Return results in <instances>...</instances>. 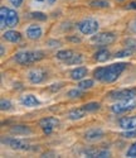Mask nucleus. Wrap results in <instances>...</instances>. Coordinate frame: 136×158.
I'll return each instance as SVG.
<instances>
[{"label": "nucleus", "mask_w": 136, "mask_h": 158, "mask_svg": "<svg viewBox=\"0 0 136 158\" xmlns=\"http://www.w3.org/2000/svg\"><path fill=\"white\" fill-rule=\"evenodd\" d=\"M126 66H127L126 63L120 62V63H112L110 66H106V67H97L93 71V78L105 84H112L125 71Z\"/></svg>", "instance_id": "1"}, {"label": "nucleus", "mask_w": 136, "mask_h": 158, "mask_svg": "<svg viewBox=\"0 0 136 158\" xmlns=\"http://www.w3.org/2000/svg\"><path fill=\"white\" fill-rule=\"evenodd\" d=\"M44 56H46V53L43 51H20L18 53H15L14 60L17 63L25 66V64L34 63V62L43 60Z\"/></svg>", "instance_id": "2"}, {"label": "nucleus", "mask_w": 136, "mask_h": 158, "mask_svg": "<svg viewBox=\"0 0 136 158\" xmlns=\"http://www.w3.org/2000/svg\"><path fill=\"white\" fill-rule=\"evenodd\" d=\"M77 28L78 31L85 34V35H93L94 33L98 32V28H100V24L96 19H92V18H86L83 20L78 22L77 24Z\"/></svg>", "instance_id": "3"}, {"label": "nucleus", "mask_w": 136, "mask_h": 158, "mask_svg": "<svg viewBox=\"0 0 136 158\" xmlns=\"http://www.w3.org/2000/svg\"><path fill=\"white\" fill-rule=\"evenodd\" d=\"M116 41V35L112 32H101V33H94L90 42L92 44H97V46H107L111 44Z\"/></svg>", "instance_id": "4"}, {"label": "nucleus", "mask_w": 136, "mask_h": 158, "mask_svg": "<svg viewBox=\"0 0 136 158\" xmlns=\"http://www.w3.org/2000/svg\"><path fill=\"white\" fill-rule=\"evenodd\" d=\"M108 98L115 101H125V100H132L136 98V89H121V90H114L108 93Z\"/></svg>", "instance_id": "5"}, {"label": "nucleus", "mask_w": 136, "mask_h": 158, "mask_svg": "<svg viewBox=\"0 0 136 158\" xmlns=\"http://www.w3.org/2000/svg\"><path fill=\"white\" fill-rule=\"evenodd\" d=\"M135 106H136V102H135V99H132V100H125V101H117L111 105L110 109L114 114H124V113L131 111L132 109H135Z\"/></svg>", "instance_id": "6"}, {"label": "nucleus", "mask_w": 136, "mask_h": 158, "mask_svg": "<svg viewBox=\"0 0 136 158\" xmlns=\"http://www.w3.org/2000/svg\"><path fill=\"white\" fill-rule=\"evenodd\" d=\"M4 144H8V146L11 149H15V151H29L30 146L28 142H25L23 139L19 138H8V139H3Z\"/></svg>", "instance_id": "7"}, {"label": "nucleus", "mask_w": 136, "mask_h": 158, "mask_svg": "<svg viewBox=\"0 0 136 158\" xmlns=\"http://www.w3.org/2000/svg\"><path fill=\"white\" fill-rule=\"evenodd\" d=\"M28 80L30 84L33 85H38V84H42L44 80H46V77H47V72L42 69H33L28 72Z\"/></svg>", "instance_id": "8"}, {"label": "nucleus", "mask_w": 136, "mask_h": 158, "mask_svg": "<svg viewBox=\"0 0 136 158\" xmlns=\"http://www.w3.org/2000/svg\"><path fill=\"white\" fill-rule=\"evenodd\" d=\"M58 124H59V120L57 119V118H53V116L44 118V119H42L39 122V127L43 129L44 134H50L53 131V129L56 128Z\"/></svg>", "instance_id": "9"}, {"label": "nucleus", "mask_w": 136, "mask_h": 158, "mask_svg": "<svg viewBox=\"0 0 136 158\" xmlns=\"http://www.w3.org/2000/svg\"><path fill=\"white\" fill-rule=\"evenodd\" d=\"M103 137H105V133H103V130L100 129V128L90 129V130H87L86 133H85V139L87 142H98Z\"/></svg>", "instance_id": "10"}, {"label": "nucleus", "mask_w": 136, "mask_h": 158, "mask_svg": "<svg viewBox=\"0 0 136 158\" xmlns=\"http://www.w3.org/2000/svg\"><path fill=\"white\" fill-rule=\"evenodd\" d=\"M25 34L29 39H32V41H37V39H39L40 37L43 35V29H42L40 25L32 24L25 29Z\"/></svg>", "instance_id": "11"}, {"label": "nucleus", "mask_w": 136, "mask_h": 158, "mask_svg": "<svg viewBox=\"0 0 136 158\" xmlns=\"http://www.w3.org/2000/svg\"><path fill=\"white\" fill-rule=\"evenodd\" d=\"M118 127L124 130L136 129V115L135 116H122L118 119Z\"/></svg>", "instance_id": "12"}, {"label": "nucleus", "mask_w": 136, "mask_h": 158, "mask_svg": "<svg viewBox=\"0 0 136 158\" xmlns=\"http://www.w3.org/2000/svg\"><path fill=\"white\" fill-rule=\"evenodd\" d=\"M83 156L86 157H91V158H107L111 157V152L106 149V148H100V149H86L83 152Z\"/></svg>", "instance_id": "13"}, {"label": "nucleus", "mask_w": 136, "mask_h": 158, "mask_svg": "<svg viewBox=\"0 0 136 158\" xmlns=\"http://www.w3.org/2000/svg\"><path fill=\"white\" fill-rule=\"evenodd\" d=\"M20 102H22L23 106H26V108H35V106H39V105H40V101H39V100L37 99V96L33 95V94H26V95H24V96L22 98Z\"/></svg>", "instance_id": "14"}, {"label": "nucleus", "mask_w": 136, "mask_h": 158, "mask_svg": "<svg viewBox=\"0 0 136 158\" xmlns=\"http://www.w3.org/2000/svg\"><path fill=\"white\" fill-rule=\"evenodd\" d=\"M87 73H88V70L86 67H82V66H81V67L73 69L71 71L70 76H71V78L73 81H81V80H83V78H86Z\"/></svg>", "instance_id": "15"}, {"label": "nucleus", "mask_w": 136, "mask_h": 158, "mask_svg": "<svg viewBox=\"0 0 136 158\" xmlns=\"http://www.w3.org/2000/svg\"><path fill=\"white\" fill-rule=\"evenodd\" d=\"M18 23H19V15H18V13L15 10H13V9H9V13H8L6 19H5L6 27L14 28V27H17V25H18Z\"/></svg>", "instance_id": "16"}, {"label": "nucleus", "mask_w": 136, "mask_h": 158, "mask_svg": "<svg viewBox=\"0 0 136 158\" xmlns=\"http://www.w3.org/2000/svg\"><path fill=\"white\" fill-rule=\"evenodd\" d=\"M10 133L14 135H30L33 131L26 125H13L10 128Z\"/></svg>", "instance_id": "17"}, {"label": "nucleus", "mask_w": 136, "mask_h": 158, "mask_svg": "<svg viewBox=\"0 0 136 158\" xmlns=\"http://www.w3.org/2000/svg\"><path fill=\"white\" fill-rule=\"evenodd\" d=\"M3 38L5 39L6 42L10 43H18L22 41V34L17 31H6L3 33Z\"/></svg>", "instance_id": "18"}, {"label": "nucleus", "mask_w": 136, "mask_h": 158, "mask_svg": "<svg viewBox=\"0 0 136 158\" xmlns=\"http://www.w3.org/2000/svg\"><path fill=\"white\" fill-rule=\"evenodd\" d=\"M86 114H87V111L83 109V106L78 108V109H73L68 113V119L70 120H79V119H82V118H85Z\"/></svg>", "instance_id": "19"}, {"label": "nucleus", "mask_w": 136, "mask_h": 158, "mask_svg": "<svg viewBox=\"0 0 136 158\" xmlns=\"http://www.w3.org/2000/svg\"><path fill=\"white\" fill-rule=\"evenodd\" d=\"M110 56H111L110 51L102 48V49H98L96 53L93 55V60L97 61V62H100V63H102V62H106L108 58H110Z\"/></svg>", "instance_id": "20"}, {"label": "nucleus", "mask_w": 136, "mask_h": 158, "mask_svg": "<svg viewBox=\"0 0 136 158\" xmlns=\"http://www.w3.org/2000/svg\"><path fill=\"white\" fill-rule=\"evenodd\" d=\"M73 55H74V52H73L72 49H62V51H58V52H57L56 57H57L59 61L66 62L67 60H70Z\"/></svg>", "instance_id": "21"}, {"label": "nucleus", "mask_w": 136, "mask_h": 158, "mask_svg": "<svg viewBox=\"0 0 136 158\" xmlns=\"http://www.w3.org/2000/svg\"><path fill=\"white\" fill-rule=\"evenodd\" d=\"M93 85H94V81L92 80V78H83V80L78 81V85H77V87H79L81 90L86 91V90H90V89H92V87H93Z\"/></svg>", "instance_id": "22"}, {"label": "nucleus", "mask_w": 136, "mask_h": 158, "mask_svg": "<svg viewBox=\"0 0 136 158\" xmlns=\"http://www.w3.org/2000/svg\"><path fill=\"white\" fill-rule=\"evenodd\" d=\"M82 61H83L82 55H81V53H76V52H74V55H73L70 60H67L64 63L72 66V64H79V63H82Z\"/></svg>", "instance_id": "23"}, {"label": "nucleus", "mask_w": 136, "mask_h": 158, "mask_svg": "<svg viewBox=\"0 0 136 158\" xmlns=\"http://www.w3.org/2000/svg\"><path fill=\"white\" fill-rule=\"evenodd\" d=\"M101 108V104L100 102H96V101H92V102H87L83 105V109L87 111V113H92V111H97L98 109Z\"/></svg>", "instance_id": "24"}, {"label": "nucleus", "mask_w": 136, "mask_h": 158, "mask_svg": "<svg viewBox=\"0 0 136 158\" xmlns=\"http://www.w3.org/2000/svg\"><path fill=\"white\" fill-rule=\"evenodd\" d=\"M67 96L70 99H78V98H82L83 96V90H81L79 87L77 89H72L67 93Z\"/></svg>", "instance_id": "25"}, {"label": "nucleus", "mask_w": 136, "mask_h": 158, "mask_svg": "<svg viewBox=\"0 0 136 158\" xmlns=\"http://www.w3.org/2000/svg\"><path fill=\"white\" fill-rule=\"evenodd\" d=\"M132 53H134V49H132V48H125V49H121V51L116 52V53H115V57H116V58L130 57V56H132Z\"/></svg>", "instance_id": "26"}, {"label": "nucleus", "mask_w": 136, "mask_h": 158, "mask_svg": "<svg viewBox=\"0 0 136 158\" xmlns=\"http://www.w3.org/2000/svg\"><path fill=\"white\" fill-rule=\"evenodd\" d=\"M90 5L92 8L101 9V8H108V6H110V3L106 2V0H93V2L90 3Z\"/></svg>", "instance_id": "27"}, {"label": "nucleus", "mask_w": 136, "mask_h": 158, "mask_svg": "<svg viewBox=\"0 0 136 158\" xmlns=\"http://www.w3.org/2000/svg\"><path fill=\"white\" fill-rule=\"evenodd\" d=\"M8 13H9V9L6 6H2L0 8V22H2V25L0 27L2 28H5V19H6V15H8Z\"/></svg>", "instance_id": "28"}, {"label": "nucleus", "mask_w": 136, "mask_h": 158, "mask_svg": "<svg viewBox=\"0 0 136 158\" xmlns=\"http://www.w3.org/2000/svg\"><path fill=\"white\" fill-rule=\"evenodd\" d=\"M29 17L32 19H37V20H47V15L42 11H32Z\"/></svg>", "instance_id": "29"}, {"label": "nucleus", "mask_w": 136, "mask_h": 158, "mask_svg": "<svg viewBox=\"0 0 136 158\" xmlns=\"http://www.w3.org/2000/svg\"><path fill=\"white\" fill-rule=\"evenodd\" d=\"M11 106H13V104H11V101L8 100V99H2V101H0V109H2L3 111L10 110Z\"/></svg>", "instance_id": "30"}, {"label": "nucleus", "mask_w": 136, "mask_h": 158, "mask_svg": "<svg viewBox=\"0 0 136 158\" xmlns=\"http://www.w3.org/2000/svg\"><path fill=\"white\" fill-rule=\"evenodd\" d=\"M121 137H124V138H126V139L136 138V129H129V130H125L124 133H121Z\"/></svg>", "instance_id": "31"}, {"label": "nucleus", "mask_w": 136, "mask_h": 158, "mask_svg": "<svg viewBox=\"0 0 136 158\" xmlns=\"http://www.w3.org/2000/svg\"><path fill=\"white\" fill-rule=\"evenodd\" d=\"M126 157H130V158L136 157V143H132L131 146L129 147V149L126 152Z\"/></svg>", "instance_id": "32"}, {"label": "nucleus", "mask_w": 136, "mask_h": 158, "mask_svg": "<svg viewBox=\"0 0 136 158\" xmlns=\"http://www.w3.org/2000/svg\"><path fill=\"white\" fill-rule=\"evenodd\" d=\"M62 86H63V84H62V82H59V84H53V85H50V86H49V90L54 93V91H58L59 89H62Z\"/></svg>", "instance_id": "33"}, {"label": "nucleus", "mask_w": 136, "mask_h": 158, "mask_svg": "<svg viewBox=\"0 0 136 158\" xmlns=\"http://www.w3.org/2000/svg\"><path fill=\"white\" fill-rule=\"evenodd\" d=\"M23 2H24V0H9V3H10L13 6H15V8H19V6H22Z\"/></svg>", "instance_id": "34"}, {"label": "nucleus", "mask_w": 136, "mask_h": 158, "mask_svg": "<svg viewBox=\"0 0 136 158\" xmlns=\"http://www.w3.org/2000/svg\"><path fill=\"white\" fill-rule=\"evenodd\" d=\"M49 47H59L61 46V42L59 41H48L47 43Z\"/></svg>", "instance_id": "35"}, {"label": "nucleus", "mask_w": 136, "mask_h": 158, "mask_svg": "<svg viewBox=\"0 0 136 158\" xmlns=\"http://www.w3.org/2000/svg\"><path fill=\"white\" fill-rule=\"evenodd\" d=\"M130 31L136 34V19H135L134 22H131V24H130Z\"/></svg>", "instance_id": "36"}, {"label": "nucleus", "mask_w": 136, "mask_h": 158, "mask_svg": "<svg viewBox=\"0 0 136 158\" xmlns=\"http://www.w3.org/2000/svg\"><path fill=\"white\" fill-rule=\"evenodd\" d=\"M68 41H72V42H81V39L79 38H76V37H70V38H68Z\"/></svg>", "instance_id": "37"}, {"label": "nucleus", "mask_w": 136, "mask_h": 158, "mask_svg": "<svg viewBox=\"0 0 136 158\" xmlns=\"http://www.w3.org/2000/svg\"><path fill=\"white\" fill-rule=\"evenodd\" d=\"M127 9H136V3H130L129 5H127Z\"/></svg>", "instance_id": "38"}, {"label": "nucleus", "mask_w": 136, "mask_h": 158, "mask_svg": "<svg viewBox=\"0 0 136 158\" xmlns=\"http://www.w3.org/2000/svg\"><path fill=\"white\" fill-rule=\"evenodd\" d=\"M0 48H2V56H4V53H5V48H4V46L2 44V46H0Z\"/></svg>", "instance_id": "39"}, {"label": "nucleus", "mask_w": 136, "mask_h": 158, "mask_svg": "<svg viewBox=\"0 0 136 158\" xmlns=\"http://www.w3.org/2000/svg\"><path fill=\"white\" fill-rule=\"evenodd\" d=\"M48 2H49V4H53L54 2H56V0H48Z\"/></svg>", "instance_id": "40"}, {"label": "nucleus", "mask_w": 136, "mask_h": 158, "mask_svg": "<svg viewBox=\"0 0 136 158\" xmlns=\"http://www.w3.org/2000/svg\"><path fill=\"white\" fill-rule=\"evenodd\" d=\"M38 2H43V0H38Z\"/></svg>", "instance_id": "41"}, {"label": "nucleus", "mask_w": 136, "mask_h": 158, "mask_svg": "<svg viewBox=\"0 0 136 158\" xmlns=\"http://www.w3.org/2000/svg\"><path fill=\"white\" fill-rule=\"evenodd\" d=\"M118 2H124V0H118Z\"/></svg>", "instance_id": "42"}]
</instances>
